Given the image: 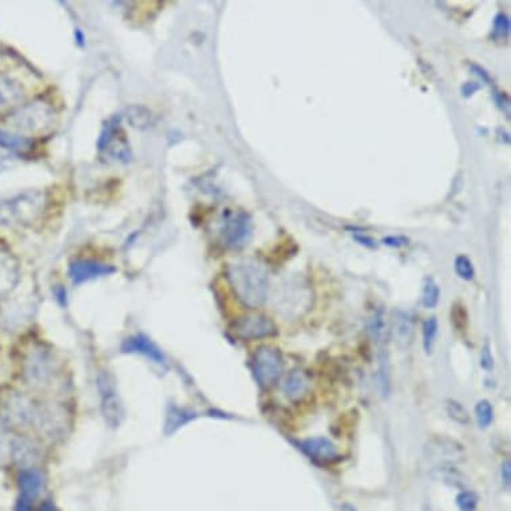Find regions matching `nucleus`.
I'll return each instance as SVG.
<instances>
[{
  "instance_id": "1",
  "label": "nucleus",
  "mask_w": 511,
  "mask_h": 511,
  "mask_svg": "<svg viewBox=\"0 0 511 511\" xmlns=\"http://www.w3.org/2000/svg\"><path fill=\"white\" fill-rule=\"evenodd\" d=\"M3 417L13 427L35 431L49 439L59 438L65 430V414L59 407L26 393H10L3 403Z\"/></svg>"
},
{
  "instance_id": "2",
  "label": "nucleus",
  "mask_w": 511,
  "mask_h": 511,
  "mask_svg": "<svg viewBox=\"0 0 511 511\" xmlns=\"http://www.w3.org/2000/svg\"><path fill=\"white\" fill-rule=\"evenodd\" d=\"M226 277L237 299L245 307L259 308L266 300L269 278L261 264L250 259L230 262Z\"/></svg>"
},
{
  "instance_id": "3",
  "label": "nucleus",
  "mask_w": 511,
  "mask_h": 511,
  "mask_svg": "<svg viewBox=\"0 0 511 511\" xmlns=\"http://www.w3.org/2000/svg\"><path fill=\"white\" fill-rule=\"evenodd\" d=\"M23 372L28 384L37 390L56 391L65 387L63 366L54 354L44 345H35L27 354L23 363Z\"/></svg>"
},
{
  "instance_id": "4",
  "label": "nucleus",
  "mask_w": 511,
  "mask_h": 511,
  "mask_svg": "<svg viewBox=\"0 0 511 511\" xmlns=\"http://www.w3.org/2000/svg\"><path fill=\"white\" fill-rule=\"evenodd\" d=\"M44 195L39 190H26L11 197H0V225L7 228H26L43 213Z\"/></svg>"
},
{
  "instance_id": "5",
  "label": "nucleus",
  "mask_w": 511,
  "mask_h": 511,
  "mask_svg": "<svg viewBox=\"0 0 511 511\" xmlns=\"http://www.w3.org/2000/svg\"><path fill=\"white\" fill-rule=\"evenodd\" d=\"M54 119L55 113L51 106L43 101H34L16 107L4 119V123L10 128V131L28 138L30 135L51 130Z\"/></svg>"
},
{
  "instance_id": "6",
  "label": "nucleus",
  "mask_w": 511,
  "mask_h": 511,
  "mask_svg": "<svg viewBox=\"0 0 511 511\" xmlns=\"http://www.w3.org/2000/svg\"><path fill=\"white\" fill-rule=\"evenodd\" d=\"M252 366L259 384L262 387H271L281 376L284 362L280 350L272 345H261L253 355Z\"/></svg>"
},
{
  "instance_id": "7",
  "label": "nucleus",
  "mask_w": 511,
  "mask_h": 511,
  "mask_svg": "<svg viewBox=\"0 0 511 511\" xmlns=\"http://www.w3.org/2000/svg\"><path fill=\"white\" fill-rule=\"evenodd\" d=\"M220 235L223 244L229 248H242L248 245L253 235V221L245 211L223 213Z\"/></svg>"
},
{
  "instance_id": "8",
  "label": "nucleus",
  "mask_w": 511,
  "mask_h": 511,
  "mask_svg": "<svg viewBox=\"0 0 511 511\" xmlns=\"http://www.w3.org/2000/svg\"><path fill=\"white\" fill-rule=\"evenodd\" d=\"M98 391L101 396V408L106 423L110 427H118L123 418V408L119 400L116 381L110 374L101 372L98 376Z\"/></svg>"
},
{
  "instance_id": "9",
  "label": "nucleus",
  "mask_w": 511,
  "mask_h": 511,
  "mask_svg": "<svg viewBox=\"0 0 511 511\" xmlns=\"http://www.w3.org/2000/svg\"><path fill=\"white\" fill-rule=\"evenodd\" d=\"M98 149L121 162H128L130 159V147L125 133L119 128L118 118H111L107 122L98 140Z\"/></svg>"
},
{
  "instance_id": "10",
  "label": "nucleus",
  "mask_w": 511,
  "mask_h": 511,
  "mask_svg": "<svg viewBox=\"0 0 511 511\" xmlns=\"http://www.w3.org/2000/svg\"><path fill=\"white\" fill-rule=\"evenodd\" d=\"M235 333L242 340H260L277 335L275 323L262 315H248L237 320Z\"/></svg>"
},
{
  "instance_id": "11",
  "label": "nucleus",
  "mask_w": 511,
  "mask_h": 511,
  "mask_svg": "<svg viewBox=\"0 0 511 511\" xmlns=\"http://www.w3.org/2000/svg\"><path fill=\"white\" fill-rule=\"evenodd\" d=\"M427 458L436 459L445 467L464 458V448L457 441L447 436H435L424 447Z\"/></svg>"
},
{
  "instance_id": "12",
  "label": "nucleus",
  "mask_w": 511,
  "mask_h": 511,
  "mask_svg": "<svg viewBox=\"0 0 511 511\" xmlns=\"http://www.w3.org/2000/svg\"><path fill=\"white\" fill-rule=\"evenodd\" d=\"M43 476L35 469H23L19 474L20 497L16 505V511H28L31 503L39 497L43 490Z\"/></svg>"
},
{
  "instance_id": "13",
  "label": "nucleus",
  "mask_w": 511,
  "mask_h": 511,
  "mask_svg": "<svg viewBox=\"0 0 511 511\" xmlns=\"http://www.w3.org/2000/svg\"><path fill=\"white\" fill-rule=\"evenodd\" d=\"M116 269L111 265H106L104 262L94 261V260H74L68 265V276L71 281L79 285L95 278L111 275Z\"/></svg>"
},
{
  "instance_id": "14",
  "label": "nucleus",
  "mask_w": 511,
  "mask_h": 511,
  "mask_svg": "<svg viewBox=\"0 0 511 511\" xmlns=\"http://www.w3.org/2000/svg\"><path fill=\"white\" fill-rule=\"evenodd\" d=\"M20 280V266L11 252L0 247V299L7 297Z\"/></svg>"
},
{
  "instance_id": "15",
  "label": "nucleus",
  "mask_w": 511,
  "mask_h": 511,
  "mask_svg": "<svg viewBox=\"0 0 511 511\" xmlns=\"http://www.w3.org/2000/svg\"><path fill=\"white\" fill-rule=\"evenodd\" d=\"M302 451L319 464H329L339 459L336 446L324 436L305 439L302 443Z\"/></svg>"
},
{
  "instance_id": "16",
  "label": "nucleus",
  "mask_w": 511,
  "mask_h": 511,
  "mask_svg": "<svg viewBox=\"0 0 511 511\" xmlns=\"http://www.w3.org/2000/svg\"><path fill=\"white\" fill-rule=\"evenodd\" d=\"M122 351L126 354L142 355L157 364L165 363V356L161 352V350L147 336L141 333L130 336L123 341Z\"/></svg>"
},
{
  "instance_id": "17",
  "label": "nucleus",
  "mask_w": 511,
  "mask_h": 511,
  "mask_svg": "<svg viewBox=\"0 0 511 511\" xmlns=\"http://www.w3.org/2000/svg\"><path fill=\"white\" fill-rule=\"evenodd\" d=\"M415 336V323L412 316L407 312H398L395 314L393 324V338L395 345L400 351H406Z\"/></svg>"
},
{
  "instance_id": "18",
  "label": "nucleus",
  "mask_w": 511,
  "mask_h": 511,
  "mask_svg": "<svg viewBox=\"0 0 511 511\" xmlns=\"http://www.w3.org/2000/svg\"><path fill=\"white\" fill-rule=\"evenodd\" d=\"M25 97L22 85L7 75H0V109L16 105Z\"/></svg>"
},
{
  "instance_id": "19",
  "label": "nucleus",
  "mask_w": 511,
  "mask_h": 511,
  "mask_svg": "<svg viewBox=\"0 0 511 511\" xmlns=\"http://www.w3.org/2000/svg\"><path fill=\"white\" fill-rule=\"evenodd\" d=\"M309 381L302 371H292L283 384V393L290 399L297 400L308 391Z\"/></svg>"
},
{
  "instance_id": "20",
  "label": "nucleus",
  "mask_w": 511,
  "mask_h": 511,
  "mask_svg": "<svg viewBox=\"0 0 511 511\" xmlns=\"http://www.w3.org/2000/svg\"><path fill=\"white\" fill-rule=\"evenodd\" d=\"M30 146L31 141L26 137L15 134L13 131L0 129V147L10 149L13 152H19V150H26Z\"/></svg>"
},
{
  "instance_id": "21",
  "label": "nucleus",
  "mask_w": 511,
  "mask_h": 511,
  "mask_svg": "<svg viewBox=\"0 0 511 511\" xmlns=\"http://www.w3.org/2000/svg\"><path fill=\"white\" fill-rule=\"evenodd\" d=\"M441 299V289L439 285L435 283V280L431 277H426L423 281V288H421V304L423 307L433 309Z\"/></svg>"
},
{
  "instance_id": "22",
  "label": "nucleus",
  "mask_w": 511,
  "mask_h": 511,
  "mask_svg": "<svg viewBox=\"0 0 511 511\" xmlns=\"http://www.w3.org/2000/svg\"><path fill=\"white\" fill-rule=\"evenodd\" d=\"M438 329H439V324L435 317H430L424 321V324H423V348H424L426 354L433 352Z\"/></svg>"
},
{
  "instance_id": "23",
  "label": "nucleus",
  "mask_w": 511,
  "mask_h": 511,
  "mask_svg": "<svg viewBox=\"0 0 511 511\" xmlns=\"http://www.w3.org/2000/svg\"><path fill=\"white\" fill-rule=\"evenodd\" d=\"M475 418L481 429H487L494 420V410L488 400H481L475 406Z\"/></svg>"
},
{
  "instance_id": "24",
  "label": "nucleus",
  "mask_w": 511,
  "mask_h": 511,
  "mask_svg": "<svg viewBox=\"0 0 511 511\" xmlns=\"http://www.w3.org/2000/svg\"><path fill=\"white\" fill-rule=\"evenodd\" d=\"M446 412L448 418H451L458 424H469L470 423V415H469L467 410L457 400H452V399L447 400Z\"/></svg>"
},
{
  "instance_id": "25",
  "label": "nucleus",
  "mask_w": 511,
  "mask_h": 511,
  "mask_svg": "<svg viewBox=\"0 0 511 511\" xmlns=\"http://www.w3.org/2000/svg\"><path fill=\"white\" fill-rule=\"evenodd\" d=\"M454 268H455V272L457 275L464 280V281H472L474 280V276H475V271H474V265H472V260L464 256V254H460L454 262Z\"/></svg>"
},
{
  "instance_id": "26",
  "label": "nucleus",
  "mask_w": 511,
  "mask_h": 511,
  "mask_svg": "<svg viewBox=\"0 0 511 511\" xmlns=\"http://www.w3.org/2000/svg\"><path fill=\"white\" fill-rule=\"evenodd\" d=\"M510 34V19L506 13H498L494 18L493 23V37L494 39H505Z\"/></svg>"
},
{
  "instance_id": "27",
  "label": "nucleus",
  "mask_w": 511,
  "mask_h": 511,
  "mask_svg": "<svg viewBox=\"0 0 511 511\" xmlns=\"http://www.w3.org/2000/svg\"><path fill=\"white\" fill-rule=\"evenodd\" d=\"M451 321H452L454 327L457 328L459 332L466 331V328L469 326V315H467V311H466L464 305H462L460 302H455L452 305V309H451Z\"/></svg>"
},
{
  "instance_id": "28",
  "label": "nucleus",
  "mask_w": 511,
  "mask_h": 511,
  "mask_svg": "<svg viewBox=\"0 0 511 511\" xmlns=\"http://www.w3.org/2000/svg\"><path fill=\"white\" fill-rule=\"evenodd\" d=\"M455 503L460 511H475L478 507V495L474 491H460Z\"/></svg>"
},
{
  "instance_id": "29",
  "label": "nucleus",
  "mask_w": 511,
  "mask_h": 511,
  "mask_svg": "<svg viewBox=\"0 0 511 511\" xmlns=\"http://www.w3.org/2000/svg\"><path fill=\"white\" fill-rule=\"evenodd\" d=\"M378 379H379L381 393L383 395H387L388 393V388H390V375H388L387 354H381L379 356V374H378Z\"/></svg>"
},
{
  "instance_id": "30",
  "label": "nucleus",
  "mask_w": 511,
  "mask_h": 511,
  "mask_svg": "<svg viewBox=\"0 0 511 511\" xmlns=\"http://www.w3.org/2000/svg\"><path fill=\"white\" fill-rule=\"evenodd\" d=\"M384 332V321L381 315L375 316L369 323V333L375 340H381Z\"/></svg>"
},
{
  "instance_id": "31",
  "label": "nucleus",
  "mask_w": 511,
  "mask_h": 511,
  "mask_svg": "<svg viewBox=\"0 0 511 511\" xmlns=\"http://www.w3.org/2000/svg\"><path fill=\"white\" fill-rule=\"evenodd\" d=\"M500 476H502V484L503 487L510 490L511 486V463L510 459H506L503 463H502V467H500Z\"/></svg>"
},
{
  "instance_id": "32",
  "label": "nucleus",
  "mask_w": 511,
  "mask_h": 511,
  "mask_svg": "<svg viewBox=\"0 0 511 511\" xmlns=\"http://www.w3.org/2000/svg\"><path fill=\"white\" fill-rule=\"evenodd\" d=\"M383 244L390 248H402L408 244V238L403 236H388L383 238Z\"/></svg>"
},
{
  "instance_id": "33",
  "label": "nucleus",
  "mask_w": 511,
  "mask_h": 511,
  "mask_svg": "<svg viewBox=\"0 0 511 511\" xmlns=\"http://www.w3.org/2000/svg\"><path fill=\"white\" fill-rule=\"evenodd\" d=\"M481 366L485 368V369H491L494 366V359H493V355L490 352V345L486 344L484 351H482V356H481Z\"/></svg>"
},
{
  "instance_id": "34",
  "label": "nucleus",
  "mask_w": 511,
  "mask_h": 511,
  "mask_svg": "<svg viewBox=\"0 0 511 511\" xmlns=\"http://www.w3.org/2000/svg\"><path fill=\"white\" fill-rule=\"evenodd\" d=\"M481 89V86L475 82H466L463 86H462V94L464 98H469L472 97V94L475 92H478Z\"/></svg>"
},
{
  "instance_id": "35",
  "label": "nucleus",
  "mask_w": 511,
  "mask_h": 511,
  "mask_svg": "<svg viewBox=\"0 0 511 511\" xmlns=\"http://www.w3.org/2000/svg\"><path fill=\"white\" fill-rule=\"evenodd\" d=\"M354 238L359 244H362V245H364L367 248H371V250L376 248V241L374 238H371V237L366 236V235H354Z\"/></svg>"
},
{
  "instance_id": "36",
  "label": "nucleus",
  "mask_w": 511,
  "mask_h": 511,
  "mask_svg": "<svg viewBox=\"0 0 511 511\" xmlns=\"http://www.w3.org/2000/svg\"><path fill=\"white\" fill-rule=\"evenodd\" d=\"M472 71L475 75H478L479 78H482L484 82H490V75L486 73L485 70L478 65H472Z\"/></svg>"
},
{
  "instance_id": "37",
  "label": "nucleus",
  "mask_w": 511,
  "mask_h": 511,
  "mask_svg": "<svg viewBox=\"0 0 511 511\" xmlns=\"http://www.w3.org/2000/svg\"><path fill=\"white\" fill-rule=\"evenodd\" d=\"M38 511H58L56 510V507L54 506L53 503H50V502H46V503H43L42 506H40L39 509H38Z\"/></svg>"
},
{
  "instance_id": "38",
  "label": "nucleus",
  "mask_w": 511,
  "mask_h": 511,
  "mask_svg": "<svg viewBox=\"0 0 511 511\" xmlns=\"http://www.w3.org/2000/svg\"><path fill=\"white\" fill-rule=\"evenodd\" d=\"M341 511H357L356 510V507H355L354 505H351V503H344L343 506H341Z\"/></svg>"
},
{
  "instance_id": "39",
  "label": "nucleus",
  "mask_w": 511,
  "mask_h": 511,
  "mask_svg": "<svg viewBox=\"0 0 511 511\" xmlns=\"http://www.w3.org/2000/svg\"><path fill=\"white\" fill-rule=\"evenodd\" d=\"M426 511H427V510H426Z\"/></svg>"
}]
</instances>
